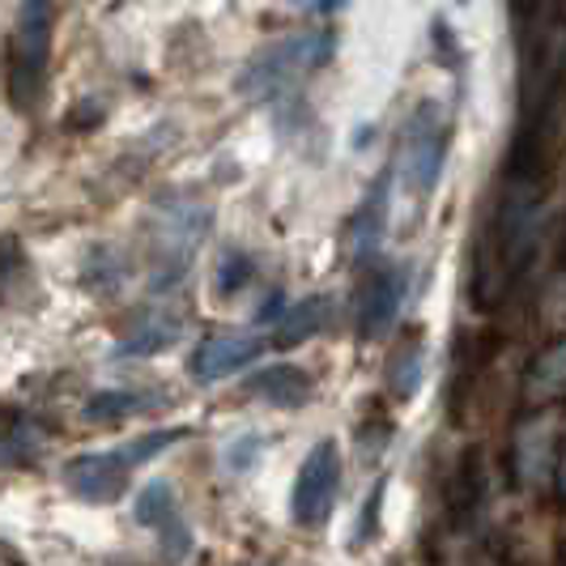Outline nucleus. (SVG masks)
<instances>
[{
	"label": "nucleus",
	"instance_id": "f03ea898",
	"mask_svg": "<svg viewBox=\"0 0 566 566\" xmlns=\"http://www.w3.org/2000/svg\"><path fill=\"white\" fill-rule=\"evenodd\" d=\"M566 158V73L549 69V85L537 98V107L520 115V145L511 158V179L541 184L549 170Z\"/></svg>",
	"mask_w": 566,
	"mask_h": 566
},
{
	"label": "nucleus",
	"instance_id": "4be33fe9",
	"mask_svg": "<svg viewBox=\"0 0 566 566\" xmlns=\"http://www.w3.org/2000/svg\"><path fill=\"white\" fill-rule=\"evenodd\" d=\"M188 430L184 426H170V430H154V434H142V439H133L128 448H119V455L128 460V464H145V460H154L158 452H167L170 443H179Z\"/></svg>",
	"mask_w": 566,
	"mask_h": 566
},
{
	"label": "nucleus",
	"instance_id": "aec40b11",
	"mask_svg": "<svg viewBox=\"0 0 566 566\" xmlns=\"http://www.w3.org/2000/svg\"><path fill=\"white\" fill-rule=\"evenodd\" d=\"M34 452H39V434L27 422H13L9 430H0V469L27 464Z\"/></svg>",
	"mask_w": 566,
	"mask_h": 566
},
{
	"label": "nucleus",
	"instance_id": "20e7f679",
	"mask_svg": "<svg viewBox=\"0 0 566 566\" xmlns=\"http://www.w3.org/2000/svg\"><path fill=\"white\" fill-rule=\"evenodd\" d=\"M448 149H452V119L439 103H422L409 115L405 142H400V167L405 184L413 197H430L439 188V175L448 167Z\"/></svg>",
	"mask_w": 566,
	"mask_h": 566
},
{
	"label": "nucleus",
	"instance_id": "393cba45",
	"mask_svg": "<svg viewBox=\"0 0 566 566\" xmlns=\"http://www.w3.org/2000/svg\"><path fill=\"white\" fill-rule=\"evenodd\" d=\"M554 478H558V490L566 494V443H563V455H558V473Z\"/></svg>",
	"mask_w": 566,
	"mask_h": 566
},
{
	"label": "nucleus",
	"instance_id": "f257e3e1",
	"mask_svg": "<svg viewBox=\"0 0 566 566\" xmlns=\"http://www.w3.org/2000/svg\"><path fill=\"white\" fill-rule=\"evenodd\" d=\"M537 218H541V184L533 179H511L499 197V209L485 227L473 260V294L478 307H499L515 277L524 273L533 243H537Z\"/></svg>",
	"mask_w": 566,
	"mask_h": 566
},
{
	"label": "nucleus",
	"instance_id": "9d476101",
	"mask_svg": "<svg viewBox=\"0 0 566 566\" xmlns=\"http://www.w3.org/2000/svg\"><path fill=\"white\" fill-rule=\"evenodd\" d=\"M400 298H405V273L397 264H379L363 282V294H358V333L367 340L384 337L397 319Z\"/></svg>",
	"mask_w": 566,
	"mask_h": 566
},
{
	"label": "nucleus",
	"instance_id": "ddd939ff",
	"mask_svg": "<svg viewBox=\"0 0 566 566\" xmlns=\"http://www.w3.org/2000/svg\"><path fill=\"white\" fill-rule=\"evenodd\" d=\"M328 315H333V303H328V294H312V298H303V303L285 307V315L277 319V333H273V345H282V349H294V345L312 340L315 333L328 324Z\"/></svg>",
	"mask_w": 566,
	"mask_h": 566
},
{
	"label": "nucleus",
	"instance_id": "5701e85b",
	"mask_svg": "<svg viewBox=\"0 0 566 566\" xmlns=\"http://www.w3.org/2000/svg\"><path fill=\"white\" fill-rule=\"evenodd\" d=\"M252 273H255V264L248 255H227L222 269H218V290H222V294H239L243 285L252 282Z\"/></svg>",
	"mask_w": 566,
	"mask_h": 566
},
{
	"label": "nucleus",
	"instance_id": "f8f14e48",
	"mask_svg": "<svg viewBox=\"0 0 566 566\" xmlns=\"http://www.w3.org/2000/svg\"><path fill=\"white\" fill-rule=\"evenodd\" d=\"M388 170L375 179V188L367 192V200L354 209V218H349V255H354V264H367L375 248H379V239H384V227H388Z\"/></svg>",
	"mask_w": 566,
	"mask_h": 566
},
{
	"label": "nucleus",
	"instance_id": "2eb2a0df",
	"mask_svg": "<svg viewBox=\"0 0 566 566\" xmlns=\"http://www.w3.org/2000/svg\"><path fill=\"white\" fill-rule=\"evenodd\" d=\"M179 337H184L179 319H170V315H158V319L142 324L133 337L119 340V345H115V354H119V358H149V354H163V349H170V345H175Z\"/></svg>",
	"mask_w": 566,
	"mask_h": 566
},
{
	"label": "nucleus",
	"instance_id": "1a4fd4ad",
	"mask_svg": "<svg viewBox=\"0 0 566 566\" xmlns=\"http://www.w3.org/2000/svg\"><path fill=\"white\" fill-rule=\"evenodd\" d=\"M264 354V340L260 337H239V333H218V337H205L192 349V379L197 384H218V379H230L234 370H243L248 363H255Z\"/></svg>",
	"mask_w": 566,
	"mask_h": 566
},
{
	"label": "nucleus",
	"instance_id": "9b49d317",
	"mask_svg": "<svg viewBox=\"0 0 566 566\" xmlns=\"http://www.w3.org/2000/svg\"><path fill=\"white\" fill-rule=\"evenodd\" d=\"M248 397H260L277 409H303L312 405L315 397V379L303 367H290V363H277V367L255 370L248 379Z\"/></svg>",
	"mask_w": 566,
	"mask_h": 566
},
{
	"label": "nucleus",
	"instance_id": "0eeeda50",
	"mask_svg": "<svg viewBox=\"0 0 566 566\" xmlns=\"http://www.w3.org/2000/svg\"><path fill=\"white\" fill-rule=\"evenodd\" d=\"M340 490V448L333 439H319L294 482V499H290V515L298 528H319L328 520V511L337 503Z\"/></svg>",
	"mask_w": 566,
	"mask_h": 566
},
{
	"label": "nucleus",
	"instance_id": "4468645a",
	"mask_svg": "<svg viewBox=\"0 0 566 566\" xmlns=\"http://www.w3.org/2000/svg\"><path fill=\"white\" fill-rule=\"evenodd\" d=\"M524 388H528V397L537 400V405L563 397L566 392V337L541 349L533 370H528V379H524Z\"/></svg>",
	"mask_w": 566,
	"mask_h": 566
},
{
	"label": "nucleus",
	"instance_id": "a211bd4d",
	"mask_svg": "<svg viewBox=\"0 0 566 566\" xmlns=\"http://www.w3.org/2000/svg\"><path fill=\"white\" fill-rule=\"evenodd\" d=\"M133 520L145 524V528H163V524H170V520H175V490H170V482L142 485L137 507H133Z\"/></svg>",
	"mask_w": 566,
	"mask_h": 566
},
{
	"label": "nucleus",
	"instance_id": "6e6552de",
	"mask_svg": "<svg viewBox=\"0 0 566 566\" xmlns=\"http://www.w3.org/2000/svg\"><path fill=\"white\" fill-rule=\"evenodd\" d=\"M128 469L119 452H85L64 464V485L85 503H115L128 490Z\"/></svg>",
	"mask_w": 566,
	"mask_h": 566
},
{
	"label": "nucleus",
	"instance_id": "dca6fc26",
	"mask_svg": "<svg viewBox=\"0 0 566 566\" xmlns=\"http://www.w3.org/2000/svg\"><path fill=\"white\" fill-rule=\"evenodd\" d=\"M158 409V400L142 397V392H94L85 400V418L90 422H124V418H137Z\"/></svg>",
	"mask_w": 566,
	"mask_h": 566
},
{
	"label": "nucleus",
	"instance_id": "f3484780",
	"mask_svg": "<svg viewBox=\"0 0 566 566\" xmlns=\"http://www.w3.org/2000/svg\"><path fill=\"white\" fill-rule=\"evenodd\" d=\"M422 349H426V340L418 337V333H409V337L397 345V363L388 370V384H392V397L397 400L413 397V388H418V379H422Z\"/></svg>",
	"mask_w": 566,
	"mask_h": 566
},
{
	"label": "nucleus",
	"instance_id": "7ed1b4c3",
	"mask_svg": "<svg viewBox=\"0 0 566 566\" xmlns=\"http://www.w3.org/2000/svg\"><path fill=\"white\" fill-rule=\"evenodd\" d=\"M52 22H56V0H27L18 13V30L9 43V103L18 112H30L39 103L52 56Z\"/></svg>",
	"mask_w": 566,
	"mask_h": 566
},
{
	"label": "nucleus",
	"instance_id": "6ab92c4d",
	"mask_svg": "<svg viewBox=\"0 0 566 566\" xmlns=\"http://www.w3.org/2000/svg\"><path fill=\"white\" fill-rule=\"evenodd\" d=\"M455 507L473 511L478 499H482V448H469L464 460H460V482H455Z\"/></svg>",
	"mask_w": 566,
	"mask_h": 566
},
{
	"label": "nucleus",
	"instance_id": "412c9836",
	"mask_svg": "<svg viewBox=\"0 0 566 566\" xmlns=\"http://www.w3.org/2000/svg\"><path fill=\"white\" fill-rule=\"evenodd\" d=\"M22 282H27V252L13 234H4L0 239V298H9Z\"/></svg>",
	"mask_w": 566,
	"mask_h": 566
},
{
	"label": "nucleus",
	"instance_id": "b1692460",
	"mask_svg": "<svg viewBox=\"0 0 566 566\" xmlns=\"http://www.w3.org/2000/svg\"><path fill=\"white\" fill-rule=\"evenodd\" d=\"M379 503H384V482H375V490L367 494V507H363V520H358V537H354V545H367V541L379 533Z\"/></svg>",
	"mask_w": 566,
	"mask_h": 566
},
{
	"label": "nucleus",
	"instance_id": "423d86ee",
	"mask_svg": "<svg viewBox=\"0 0 566 566\" xmlns=\"http://www.w3.org/2000/svg\"><path fill=\"white\" fill-rule=\"evenodd\" d=\"M324 56H328V39H290V43H277V48L260 52V56L239 73L234 85H239V94H248V98H269V94L285 90L294 77H303L307 69L324 64Z\"/></svg>",
	"mask_w": 566,
	"mask_h": 566
},
{
	"label": "nucleus",
	"instance_id": "39448f33",
	"mask_svg": "<svg viewBox=\"0 0 566 566\" xmlns=\"http://www.w3.org/2000/svg\"><path fill=\"white\" fill-rule=\"evenodd\" d=\"M566 443V409H537L515 426L511 439V482L520 490H545L558 473Z\"/></svg>",
	"mask_w": 566,
	"mask_h": 566
}]
</instances>
